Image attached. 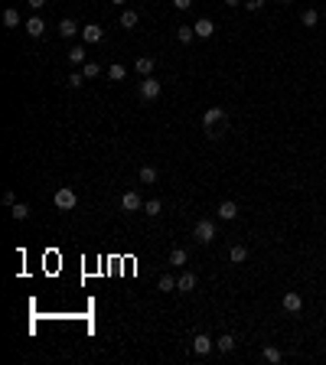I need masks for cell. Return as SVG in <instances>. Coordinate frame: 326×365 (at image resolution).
Here are the masks:
<instances>
[{
	"label": "cell",
	"mask_w": 326,
	"mask_h": 365,
	"mask_svg": "<svg viewBox=\"0 0 326 365\" xmlns=\"http://www.w3.org/2000/svg\"><path fill=\"white\" fill-rule=\"evenodd\" d=\"M222 121H225V111L222 108H209L202 114V127H216V124H222Z\"/></svg>",
	"instance_id": "cell-7"
},
{
	"label": "cell",
	"mask_w": 326,
	"mask_h": 365,
	"mask_svg": "<svg viewBox=\"0 0 326 365\" xmlns=\"http://www.w3.org/2000/svg\"><path fill=\"white\" fill-rule=\"evenodd\" d=\"M140 183H157V170H154V166H140Z\"/></svg>",
	"instance_id": "cell-28"
},
{
	"label": "cell",
	"mask_w": 326,
	"mask_h": 365,
	"mask_svg": "<svg viewBox=\"0 0 326 365\" xmlns=\"http://www.w3.org/2000/svg\"><path fill=\"white\" fill-rule=\"evenodd\" d=\"M235 215H238V206H235L232 199H225L222 206H218V218H225V222H232Z\"/></svg>",
	"instance_id": "cell-12"
},
{
	"label": "cell",
	"mask_w": 326,
	"mask_h": 365,
	"mask_svg": "<svg viewBox=\"0 0 326 365\" xmlns=\"http://www.w3.org/2000/svg\"><path fill=\"white\" fill-rule=\"evenodd\" d=\"M212 349H216V339H212V336L202 333V336H196V339H193V352H196V356H209Z\"/></svg>",
	"instance_id": "cell-4"
},
{
	"label": "cell",
	"mask_w": 326,
	"mask_h": 365,
	"mask_svg": "<svg viewBox=\"0 0 326 365\" xmlns=\"http://www.w3.org/2000/svg\"><path fill=\"white\" fill-rule=\"evenodd\" d=\"M186 261H189L186 248H173V251H170V264H173V267H183Z\"/></svg>",
	"instance_id": "cell-19"
},
{
	"label": "cell",
	"mask_w": 326,
	"mask_h": 365,
	"mask_svg": "<svg viewBox=\"0 0 326 365\" xmlns=\"http://www.w3.org/2000/svg\"><path fill=\"white\" fill-rule=\"evenodd\" d=\"M323 16H326V10H323Z\"/></svg>",
	"instance_id": "cell-37"
},
{
	"label": "cell",
	"mask_w": 326,
	"mask_h": 365,
	"mask_svg": "<svg viewBox=\"0 0 326 365\" xmlns=\"http://www.w3.org/2000/svg\"><path fill=\"white\" fill-rule=\"evenodd\" d=\"M193 235H196V241H199V245H209V241L216 238V225H212L209 218H202V222H196Z\"/></svg>",
	"instance_id": "cell-3"
},
{
	"label": "cell",
	"mask_w": 326,
	"mask_h": 365,
	"mask_svg": "<svg viewBox=\"0 0 326 365\" xmlns=\"http://www.w3.org/2000/svg\"><path fill=\"white\" fill-rule=\"evenodd\" d=\"M264 359L268 362H280V349L277 346H264Z\"/></svg>",
	"instance_id": "cell-29"
},
{
	"label": "cell",
	"mask_w": 326,
	"mask_h": 365,
	"mask_svg": "<svg viewBox=\"0 0 326 365\" xmlns=\"http://www.w3.org/2000/svg\"><path fill=\"white\" fill-rule=\"evenodd\" d=\"M75 33H78V23H75V20H62V23H59V36H62V39H72Z\"/></svg>",
	"instance_id": "cell-17"
},
{
	"label": "cell",
	"mask_w": 326,
	"mask_h": 365,
	"mask_svg": "<svg viewBox=\"0 0 326 365\" xmlns=\"http://www.w3.org/2000/svg\"><path fill=\"white\" fill-rule=\"evenodd\" d=\"M176 290H179V294H193V290H196V274H179V277H176Z\"/></svg>",
	"instance_id": "cell-8"
},
{
	"label": "cell",
	"mask_w": 326,
	"mask_h": 365,
	"mask_svg": "<svg viewBox=\"0 0 326 365\" xmlns=\"http://www.w3.org/2000/svg\"><path fill=\"white\" fill-rule=\"evenodd\" d=\"M157 290H160V294H173V290H176V277H170V274H163V277L157 280Z\"/></svg>",
	"instance_id": "cell-16"
},
{
	"label": "cell",
	"mask_w": 326,
	"mask_h": 365,
	"mask_svg": "<svg viewBox=\"0 0 326 365\" xmlns=\"http://www.w3.org/2000/svg\"><path fill=\"white\" fill-rule=\"evenodd\" d=\"M69 62H72V65H85V49L75 46V49L69 52Z\"/></svg>",
	"instance_id": "cell-25"
},
{
	"label": "cell",
	"mask_w": 326,
	"mask_h": 365,
	"mask_svg": "<svg viewBox=\"0 0 326 365\" xmlns=\"http://www.w3.org/2000/svg\"><path fill=\"white\" fill-rule=\"evenodd\" d=\"M144 212H147L150 218H154V215H160V212H163V202H160V199H150V202H144Z\"/></svg>",
	"instance_id": "cell-23"
},
{
	"label": "cell",
	"mask_w": 326,
	"mask_h": 365,
	"mask_svg": "<svg viewBox=\"0 0 326 365\" xmlns=\"http://www.w3.org/2000/svg\"><path fill=\"white\" fill-rule=\"evenodd\" d=\"M82 39H85V43H101V39H105V30H101L98 23L82 26Z\"/></svg>",
	"instance_id": "cell-9"
},
{
	"label": "cell",
	"mask_w": 326,
	"mask_h": 365,
	"mask_svg": "<svg viewBox=\"0 0 326 365\" xmlns=\"http://www.w3.org/2000/svg\"><path fill=\"white\" fill-rule=\"evenodd\" d=\"M225 3H228V7H238V3H241V0H225Z\"/></svg>",
	"instance_id": "cell-34"
},
{
	"label": "cell",
	"mask_w": 326,
	"mask_h": 365,
	"mask_svg": "<svg viewBox=\"0 0 326 365\" xmlns=\"http://www.w3.org/2000/svg\"><path fill=\"white\" fill-rule=\"evenodd\" d=\"M228 261H232V264H245V261H248V248H245V245H235V248L228 251Z\"/></svg>",
	"instance_id": "cell-14"
},
{
	"label": "cell",
	"mask_w": 326,
	"mask_h": 365,
	"mask_svg": "<svg viewBox=\"0 0 326 365\" xmlns=\"http://www.w3.org/2000/svg\"><path fill=\"white\" fill-rule=\"evenodd\" d=\"M245 7H248L251 13H255V10H261V7H264V0H245Z\"/></svg>",
	"instance_id": "cell-31"
},
{
	"label": "cell",
	"mask_w": 326,
	"mask_h": 365,
	"mask_svg": "<svg viewBox=\"0 0 326 365\" xmlns=\"http://www.w3.org/2000/svg\"><path fill=\"white\" fill-rule=\"evenodd\" d=\"M82 82H85L82 72H72V75H69V88H82Z\"/></svg>",
	"instance_id": "cell-30"
},
{
	"label": "cell",
	"mask_w": 326,
	"mask_h": 365,
	"mask_svg": "<svg viewBox=\"0 0 326 365\" xmlns=\"http://www.w3.org/2000/svg\"><path fill=\"white\" fill-rule=\"evenodd\" d=\"M111 3H117V7H124V3H127V0H111Z\"/></svg>",
	"instance_id": "cell-35"
},
{
	"label": "cell",
	"mask_w": 326,
	"mask_h": 365,
	"mask_svg": "<svg viewBox=\"0 0 326 365\" xmlns=\"http://www.w3.org/2000/svg\"><path fill=\"white\" fill-rule=\"evenodd\" d=\"M193 30H196V36H199V39H209L212 33H216V23H212V20H196Z\"/></svg>",
	"instance_id": "cell-11"
},
{
	"label": "cell",
	"mask_w": 326,
	"mask_h": 365,
	"mask_svg": "<svg viewBox=\"0 0 326 365\" xmlns=\"http://www.w3.org/2000/svg\"><path fill=\"white\" fill-rule=\"evenodd\" d=\"M300 20H303V26H317L320 23V13H317V10H303Z\"/></svg>",
	"instance_id": "cell-24"
},
{
	"label": "cell",
	"mask_w": 326,
	"mask_h": 365,
	"mask_svg": "<svg viewBox=\"0 0 326 365\" xmlns=\"http://www.w3.org/2000/svg\"><path fill=\"white\" fill-rule=\"evenodd\" d=\"M26 33H30L33 39L43 36V33H46V23H43V16H30V20H26Z\"/></svg>",
	"instance_id": "cell-10"
},
{
	"label": "cell",
	"mask_w": 326,
	"mask_h": 365,
	"mask_svg": "<svg viewBox=\"0 0 326 365\" xmlns=\"http://www.w3.org/2000/svg\"><path fill=\"white\" fill-rule=\"evenodd\" d=\"M137 23H140L137 10H124V13H121V26H124V30H134Z\"/></svg>",
	"instance_id": "cell-18"
},
{
	"label": "cell",
	"mask_w": 326,
	"mask_h": 365,
	"mask_svg": "<svg viewBox=\"0 0 326 365\" xmlns=\"http://www.w3.org/2000/svg\"><path fill=\"white\" fill-rule=\"evenodd\" d=\"M216 349H218V352H222V356H228V352H232V349H235V336H232V333H225V336H218V339H216Z\"/></svg>",
	"instance_id": "cell-13"
},
{
	"label": "cell",
	"mask_w": 326,
	"mask_h": 365,
	"mask_svg": "<svg viewBox=\"0 0 326 365\" xmlns=\"http://www.w3.org/2000/svg\"><path fill=\"white\" fill-rule=\"evenodd\" d=\"M137 92H140V98H144V101H157L163 88H160V82H157V78L144 75V78H140V88H137Z\"/></svg>",
	"instance_id": "cell-2"
},
{
	"label": "cell",
	"mask_w": 326,
	"mask_h": 365,
	"mask_svg": "<svg viewBox=\"0 0 326 365\" xmlns=\"http://www.w3.org/2000/svg\"><path fill=\"white\" fill-rule=\"evenodd\" d=\"M121 209H124V212H137V209H144V202H140V196L134 193V189H127V193L121 196Z\"/></svg>",
	"instance_id": "cell-5"
},
{
	"label": "cell",
	"mask_w": 326,
	"mask_h": 365,
	"mask_svg": "<svg viewBox=\"0 0 326 365\" xmlns=\"http://www.w3.org/2000/svg\"><path fill=\"white\" fill-rule=\"evenodd\" d=\"M3 26H7V30H16V26H20V13H16V10H3Z\"/></svg>",
	"instance_id": "cell-21"
},
{
	"label": "cell",
	"mask_w": 326,
	"mask_h": 365,
	"mask_svg": "<svg viewBox=\"0 0 326 365\" xmlns=\"http://www.w3.org/2000/svg\"><path fill=\"white\" fill-rule=\"evenodd\" d=\"M284 3H290V0H284Z\"/></svg>",
	"instance_id": "cell-36"
},
{
	"label": "cell",
	"mask_w": 326,
	"mask_h": 365,
	"mask_svg": "<svg viewBox=\"0 0 326 365\" xmlns=\"http://www.w3.org/2000/svg\"><path fill=\"white\" fill-rule=\"evenodd\" d=\"M154 59H150V55H140L137 62H134V69H137V75H150V72H154Z\"/></svg>",
	"instance_id": "cell-15"
},
{
	"label": "cell",
	"mask_w": 326,
	"mask_h": 365,
	"mask_svg": "<svg viewBox=\"0 0 326 365\" xmlns=\"http://www.w3.org/2000/svg\"><path fill=\"white\" fill-rule=\"evenodd\" d=\"M176 39H179V43H193L196 30H193V26H176Z\"/></svg>",
	"instance_id": "cell-22"
},
{
	"label": "cell",
	"mask_w": 326,
	"mask_h": 365,
	"mask_svg": "<svg viewBox=\"0 0 326 365\" xmlns=\"http://www.w3.org/2000/svg\"><path fill=\"white\" fill-rule=\"evenodd\" d=\"M173 7H176V10H189V7H193V0H173Z\"/></svg>",
	"instance_id": "cell-32"
},
{
	"label": "cell",
	"mask_w": 326,
	"mask_h": 365,
	"mask_svg": "<svg viewBox=\"0 0 326 365\" xmlns=\"http://www.w3.org/2000/svg\"><path fill=\"white\" fill-rule=\"evenodd\" d=\"M26 3H30V10H43V7H46V0H26Z\"/></svg>",
	"instance_id": "cell-33"
},
{
	"label": "cell",
	"mask_w": 326,
	"mask_h": 365,
	"mask_svg": "<svg viewBox=\"0 0 326 365\" xmlns=\"http://www.w3.org/2000/svg\"><path fill=\"white\" fill-rule=\"evenodd\" d=\"M53 202H55V209H62V212H72L78 206V196H75V189H55V196H53Z\"/></svg>",
	"instance_id": "cell-1"
},
{
	"label": "cell",
	"mask_w": 326,
	"mask_h": 365,
	"mask_svg": "<svg viewBox=\"0 0 326 365\" xmlns=\"http://www.w3.org/2000/svg\"><path fill=\"white\" fill-rule=\"evenodd\" d=\"M82 75H85V78L101 75V65H98V62H85V65H82Z\"/></svg>",
	"instance_id": "cell-27"
},
{
	"label": "cell",
	"mask_w": 326,
	"mask_h": 365,
	"mask_svg": "<svg viewBox=\"0 0 326 365\" xmlns=\"http://www.w3.org/2000/svg\"><path fill=\"white\" fill-rule=\"evenodd\" d=\"M280 307H284L287 313H300V310H303V300H300V294H294V290H290V294H284Z\"/></svg>",
	"instance_id": "cell-6"
},
{
	"label": "cell",
	"mask_w": 326,
	"mask_h": 365,
	"mask_svg": "<svg viewBox=\"0 0 326 365\" xmlns=\"http://www.w3.org/2000/svg\"><path fill=\"white\" fill-rule=\"evenodd\" d=\"M108 78H111V82H121V78H124V65H121V62L108 65Z\"/></svg>",
	"instance_id": "cell-26"
},
{
	"label": "cell",
	"mask_w": 326,
	"mask_h": 365,
	"mask_svg": "<svg viewBox=\"0 0 326 365\" xmlns=\"http://www.w3.org/2000/svg\"><path fill=\"white\" fill-rule=\"evenodd\" d=\"M10 215H13L16 222H23V218L30 215V206H26V202H16V206H10Z\"/></svg>",
	"instance_id": "cell-20"
}]
</instances>
